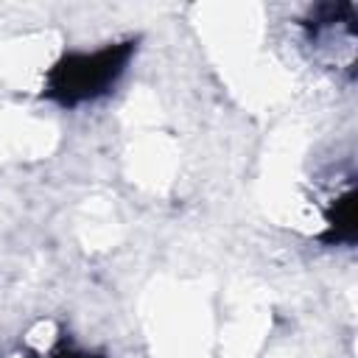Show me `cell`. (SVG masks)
Returning a JSON list of instances; mask_svg holds the SVG:
<instances>
[{
  "label": "cell",
  "instance_id": "cell-1",
  "mask_svg": "<svg viewBox=\"0 0 358 358\" xmlns=\"http://www.w3.org/2000/svg\"><path fill=\"white\" fill-rule=\"evenodd\" d=\"M134 53H137L134 36L120 42H106L95 50H67L48 67L39 98L62 109L92 103L115 90V84L129 70Z\"/></svg>",
  "mask_w": 358,
  "mask_h": 358
},
{
  "label": "cell",
  "instance_id": "cell-2",
  "mask_svg": "<svg viewBox=\"0 0 358 358\" xmlns=\"http://www.w3.org/2000/svg\"><path fill=\"white\" fill-rule=\"evenodd\" d=\"M355 187L350 185L344 193H338L330 207L324 210V229L316 235L327 246H352L358 238V213H355Z\"/></svg>",
  "mask_w": 358,
  "mask_h": 358
},
{
  "label": "cell",
  "instance_id": "cell-3",
  "mask_svg": "<svg viewBox=\"0 0 358 358\" xmlns=\"http://www.w3.org/2000/svg\"><path fill=\"white\" fill-rule=\"evenodd\" d=\"M48 358H106L103 352H87V350H78V347H56Z\"/></svg>",
  "mask_w": 358,
  "mask_h": 358
}]
</instances>
